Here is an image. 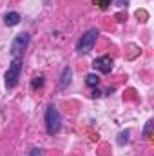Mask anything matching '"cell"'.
Listing matches in <instances>:
<instances>
[{"instance_id": "obj_1", "label": "cell", "mask_w": 154, "mask_h": 156, "mask_svg": "<svg viewBox=\"0 0 154 156\" xmlns=\"http://www.w3.org/2000/svg\"><path fill=\"white\" fill-rule=\"evenodd\" d=\"M45 129L51 136L58 134L60 129H62V116H60L56 105H49L47 111H45Z\"/></svg>"}, {"instance_id": "obj_2", "label": "cell", "mask_w": 154, "mask_h": 156, "mask_svg": "<svg viewBox=\"0 0 154 156\" xmlns=\"http://www.w3.org/2000/svg\"><path fill=\"white\" fill-rule=\"evenodd\" d=\"M22 73V58H13L7 73H5V87L7 89H13L16 83H18V78Z\"/></svg>"}, {"instance_id": "obj_3", "label": "cell", "mask_w": 154, "mask_h": 156, "mask_svg": "<svg viewBox=\"0 0 154 156\" xmlns=\"http://www.w3.org/2000/svg\"><path fill=\"white\" fill-rule=\"evenodd\" d=\"M96 38H98V29H96V27H93V29H89L85 35H82V38L78 42V53H80V55H87V53L94 47Z\"/></svg>"}, {"instance_id": "obj_4", "label": "cell", "mask_w": 154, "mask_h": 156, "mask_svg": "<svg viewBox=\"0 0 154 156\" xmlns=\"http://www.w3.org/2000/svg\"><path fill=\"white\" fill-rule=\"evenodd\" d=\"M27 44H29V35H27V33L16 35L15 40H13V44H11V56H13V58H22V56H24V51H26V47H27Z\"/></svg>"}, {"instance_id": "obj_5", "label": "cell", "mask_w": 154, "mask_h": 156, "mask_svg": "<svg viewBox=\"0 0 154 156\" xmlns=\"http://www.w3.org/2000/svg\"><path fill=\"white\" fill-rule=\"evenodd\" d=\"M93 67H94L96 71L107 75V73H111V69H113V58H111V56H100V58H96V60L93 62Z\"/></svg>"}, {"instance_id": "obj_6", "label": "cell", "mask_w": 154, "mask_h": 156, "mask_svg": "<svg viewBox=\"0 0 154 156\" xmlns=\"http://www.w3.org/2000/svg\"><path fill=\"white\" fill-rule=\"evenodd\" d=\"M71 76H73L71 67H64V71H62V78H60V87H62V89L67 87V85L71 83Z\"/></svg>"}, {"instance_id": "obj_7", "label": "cell", "mask_w": 154, "mask_h": 156, "mask_svg": "<svg viewBox=\"0 0 154 156\" xmlns=\"http://www.w3.org/2000/svg\"><path fill=\"white\" fill-rule=\"evenodd\" d=\"M4 20H5V26L13 27V26H16V24L20 22V15H18V13H7V15L4 16Z\"/></svg>"}, {"instance_id": "obj_8", "label": "cell", "mask_w": 154, "mask_h": 156, "mask_svg": "<svg viewBox=\"0 0 154 156\" xmlns=\"http://www.w3.org/2000/svg\"><path fill=\"white\" fill-rule=\"evenodd\" d=\"M98 82H100V78L96 76L94 73H91V75H87V76H85V83H87L89 87H96V85H98Z\"/></svg>"}, {"instance_id": "obj_9", "label": "cell", "mask_w": 154, "mask_h": 156, "mask_svg": "<svg viewBox=\"0 0 154 156\" xmlns=\"http://www.w3.org/2000/svg\"><path fill=\"white\" fill-rule=\"evenodd\" d=\"M42 85H44V76H35L33 78V83H31L33 89H38V87H42Z\"/></svg>"}, {"instance_id": "obj_10", "label": "cell", "mask_w": 154, "mask_h": 156, "mask_svg": "<svg viewBox=\"0 0 154 156\" xmlns=\"http://www.w3.org/2000/svg\"><path fill=\"white\" fill-rule=\"evenodd\" d=\"M127 140H129V131L120 133V136H118V144H120V145H123V144H127Z\"/></svg>"}, {"instance_id": "obj_11", "label": "cell", "mask_w": 154, "mask_h": 156, "mask_svg": "<svg viewBox=\"0 0 154 156\" xmlns=\"http://www.w3.org/2000/svg\"><path fill=\"white\" fill-rule=\"evenodd\" d=\"M94 4L100 7V9H107L111 5V0H94Z\"/></svg>"}, {"instance_id": "obj_12", "label": "cell", "mask_w": 154, "mask_h": 156, "mask_svg": "<svg viewBox=\"0 0 154 156\" xmlns=\"http://www.w3.org/2000/svg\"><path fill=\"white\" fill-rule=\"evenodd\" d=\"M151 127H152V120H149V122H147V125H145V129H143V136H145V138L149 136V133H151Z\"/></svg>"}, {"instance_id": "obj_13", "label": "cell", "mask_w": 154, "mask_h": 156, "mask_svg": "<svg viewBox=\"0 0 154 156\" xmlns=\"http://www.w3.org/2000/svg\"><path fill=\"white\" fill-rule=\"evenodd\" d=\"M29 156H42V149H33L29 153Z\"/></svg>"}, {"instance_id": "obj_14", "label": "cell", "mask_w": 154, "mask_h": 156, "mask_svg": "<svg viewBox=\"0 0 154 156\" xmlns=\"http://www.w3.org/2000/svg\"><path fill=\"white\" fill-rule=\"evenodd\" d=\"M127 2H129V0H118V5H120V7H123Z\"/></svg>"}, {"instance_id": "obj_15", "label": "cell", "mask_w": 154, "mask_h": 156, "mask_svg": "<svg viewBox=\"0 0 154 156\" xmlns=\"http://www.w3.org/2000/svg\"><path fill=\"white\" fill-rule=\"evenodd\" d=\"M93 96H100V91L98 89H93Z\"/></svg>"}, {"instance_id": "obj_16", "label": "cell", "mask_w": 154, "mask_h": 156, "mask_svg": "<svg viewBox=\"0 0 154 156\" xmlns=\"http://www.w3.org/2000/svg\"><path fill=\"white\" fill-rule=\"evenodd\" d=\"M44 4H45V5H49V4H51V0H44Z\"/></svg>"}]
</instances>
